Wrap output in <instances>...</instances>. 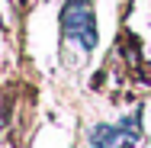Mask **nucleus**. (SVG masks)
Here are the masks:
<instances>
[{
	"mask_svg": "<svg viewBox=\"0 0 151 148\" xmlns=\"http://www.w3.org/2000/svg\"><path fill=\"white\" fill-rule=\"evenodd\" d=\"M61 29L68 39H81V45L90 52L96 45V23H93L90 0H68L61 10Z\"/></svg>",
	"mask_w": 151,
	"mask_h": 148,
	"instance_id": "1",
	"label": "nucleus"
},
{
	"mask_svg": "<svg viewBox=\"0 0 151 148\" xmlns=\"http://www.w3.org/2000/svg\"><path fill=\"white\" fill-rule=\"evenodd\" d=\"M119 135H122L119 126H93L90 129V145H96V148H116L119 145Z\"/></svg>",
	"mask_w": 151,
	"mask_h": 148,
	"instance_id": "2",
	"label": "nucleus"
},
{
	"mask_svg": "<svg viewBox=\"0 0 151 148\" xmlns=\"http://www.w3.org/2000/svg\"><path fill=\"white\" fill-rule=\"evenodd\" d=\"M90 148H96V145H90Z\"/></svg>",
	"mask_w": 151,
	"mask_h": 148,
	"instance_id": "3",
	"label": "nucleus"
}]
</instances>
